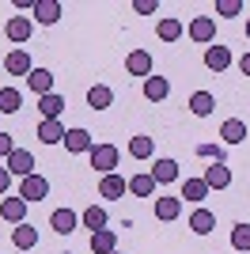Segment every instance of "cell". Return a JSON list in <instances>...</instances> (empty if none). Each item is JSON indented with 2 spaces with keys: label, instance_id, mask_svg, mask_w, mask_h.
Masks as SVG:
<instances>
[{
  "label": "cell",
  "instance_id": "1",
  "mask_svg": "<svg viewBox=\"0 0 250 254\" xmlns=\"http://www.w3.org/2000/svg\"><path fill=\"white\" fill-rule=\"evenodd\" d=\"M87 159H91V167L99 171V175H114L122 152H118V144H95V148L87 152Z\"/></svg>",
  "mask_w": 250,
  "mask_h": 254
},
{
  "label": "cell",
  "instance_id": "2",
  "mask_svg": "<svg viewBox=\"0 0 250 254\" xmlns=\"http://www.w3.org/2000/svg\"><path fill=\"white\" fill-rule=\"evenodd\" d=\"M189 38L201 42V46H212L216 42V19L212 15H193L189 19Z\"/></svg>",
  "mask_w": 250,
  "mask_h": 254
},
{
  "label": "cell",
  "instance_id": "3",
  "mask_svg": "<svg viewBox=\"0 0 250 254\" xmlns=\"http://www.w3.org/2000/svg\"><path fill=\"white\" fill-rule=\"evenodd\" d=\"M4 34H8V42L23 46L34 34V19H31V15H11V19L4 23Z\"/></svg>",
  "mask_w": 250,
  "mask_h": 254
},
{
  "label": "cell",
  "instance_id": "4",
  "mask_svg": "<svg viewBox=\"0 0 250 254\" xmlns=\"http://www.w3.org/2000/svg\"><path fill=\"white\" fill-rule=\"evenodd\" d=\"M125 72H129V76H144V80H148V76L156 72L152 53H148V50H133L129 57H125Z\"/></svg>",
  "mask_w": 250,
  "mask_h": 254
},
{
  "label": "cell",
  "instance_id": "5",
  "mask_svg": "<svg viewBox=\"0 0 250 254\" xmlns=\"http://www.w3.org/2000/svg\"><path fill=\"white\" fill-rule=\"evenodd\" d=\"M4 167L11 171V179H27V175H34V156L27 148H15L8 159H4Z\"/></svg>",
  "mask_w": 250,
  "mask_h": 254
},
{
  "label": "cell",
  "instance_id": "6",
  "mask_svg": "<svg viewBox=\"0 0 250 254\" xmlns=\"http://www.w3.org/2000/svg\"><path fill=\"white\" fill-rule=\"evenodd\" d=\"M46 193H50V182L42 179V175H27V179H19V197H23L27 205H31V201H42Z\"/></svg>",
  "mask_w": 250,
  "mask_h": 254
},
{
  "label": "cell",
  "instance_id": "7",
  "mask_svg": "<svg viewBox=\"0 0 250 254\" xmlns=\"http://www.w3.org/2000/svg\"><path fill=\"white\" fill-rule=\"evenodd\" d=\"M4 72L8 76H31L34 72V61L27 50H11L8 57H4Z\"/></svg>",
  "mask_w": 250,
  "mask_h": 254
},
{
  "label": "cell",
  "instance_id": "8",
  "mask_svg": "<svg viewBox=\"0 0 250 254\" xmlns=\"http://www.w3.org/2000/svg\"><path fill=\"white\" fill-rule=\"evenodd\" d=\"M201 179H205L208 190H228V186H231V167H228V163H208Z\"/></svg>",
  "mask_w": 250,
  "mask_h": 254
},
{
  "label": "cell",
  "instance_id": "9",
  "mask_svg": "<svg viewBox=\"0 0 250 254\" xmlns=\"http://www.w3.org/2000/svg\"><path fill=\"white\" fill-rule=\"evenodd\" d=\"M95 148V140H91V133H87V129H68V133H64V152H72V156H80V152H91Z\"/></svg>",
  "mask_w": 250,
  "mask_h": 254
},
{
  "label": "cell",
  "instance_id": "10",
  "mask_svg": "<svg viewBox=\"0 0 250 254\" xmlns=\"http://www.w3.org/2000/svg\"><path fill=\"white\" fill-rule=\"evenodd\" d=\"M76 224H80V216H76L72 209H53V212H50V228H53L57 235H72Z\"/></svg>",
  "mask_w": 250,
  "mask_h": 254
},
{
  "label": "cell",
  "instance_id": "11",
  "mask_svg": "<svg viewBox=\"0 0 250 254\" xmlns=\"http://www.w3.org/2000/svg\"><path fill=\"white\" fill-rule=\"evenodd\" d=\"M11 243H15V251H34L38 247V228L34 224H15L11 228Z\"/></svg>",
  "mask_w": 250,
  "mask_h": 254
},
{
  "label": "cell",
  "instance_id": "12",
  "mask_svg": "<svg viewBox=\"0 0 250 254\" xmlns=\"http://www.w3.org/2000/svg\"><path fill=\"white\" fill-rule=\"evenodd\" d=\"M0 216L8 224H27V201L23 197H4L0 201Z\"/></svg>",
  "mask_w": 250,
  "mask_h": 254
},
{
  "label": "cell",
  "instance_id": "13",
  "mask_svg": "<svg viewBox=\"0 0 250 254\" xmlns=\"http://www.w3.org/2000/svg\"><path fill=\"white\" fill-rule=\"evenodd\" d=\"M57 19H61V4H57V0H34V23L53 27Z\"/></svg>",
  "mask_w": 250,
  "mask_h": 254
},
{
  "label": "cell",
  "instance_id": "14",
  "mask_svg": "<svg viewBox=\"0 0 250 254\" xmlns=\"http://www.w3.org/2000/svg\"><path fill=\"white\" fill-rule=\"evenodd\" d=\"M228 64H231V50L228 46H208L205 50V68L208 72H224Z\"/></svg>",
  "mask_w": 250,
  "mask_h": 254
},
{
  "label": "cell",
  "instance_id": "15",
  "mask_svg": "<svg viewBox=\"0 0 250 254\" xmlns=\"http://www.w3.org/2000/svg\"><path fill=\"white\" fill-rule=\"evenodd\" d=\"M125 190H129V182L122 175H103V182H99V197H110V201L125 197Z\"/></svg>",
  "mask_w": 250,
  "mask_h": 254
},
{
  "label": "cell",
  "instance_id": "16",
  "mask_svg": "<svg viewBox=\"0 0 250 254\" xmlns=\"http://www.w3.org/2000/svg\"><path fill=\"white\" fill-rule=\"evenodd\" d=\"M167 95H171V84H167V76H156V72H152V76L144 80V99H148V103H163Z\"/></svg>",
  "mask_w": 250,
  "mask_h": 254
},
{
  "label": "cell",
  "instance_id": "17",
  "mask_svg": "<svg viewBox=\"0 0 250 254\" xmlns=\"http://www.w3.org/2000/svg\"><path fill=\"white\" fill-rule=\"evenodd\" d=\"M27 87H31L38 99L42 95H53V72H50V68H34V72L27 76Z\"/></svg>",
  "mask_w": 250,
  "mask_h": 254
},
{
  "label": "cell",
  "instance_id": "18",
  "mask_svg": "<svg viewBox=\"0 0 250 254\" xmlns=\"http://www.w3.org/2000/svg\"><path fill=\"white\" fill-rule=\"evenodd\" d=\"M64 133H68V129L61 126V118H50V122H42V126H38V140H42V144H61Z\"/></svg>",
  "mask_w": 250,
  "mask_h": 254
},
{
  "label": "cell",
  "instance_id": "19",
  "mask_svg": "<svg viewBox=\"0 0 250 254\" xmlns=\"http://www.w3.org/2000/svg\"><path fill=\"white\" fill-rule=\"evenodd\" d=\"M152 179H156V186H167V182H178V163L175 159H156V167L148 171Z\"/></svg>",
  "mask_w": 250,
  "mask_h": 254
},
{
  "label": "cell",
  "instance_id": "20",
  "mask_svg": "<svg viewBox=\"0 0 250 254\" xmlns=\"http://www.w3.org/2000/svg\"><path fill=\"white\" fill-rule=\"evenodd\" d=\"M91 251H95V254H114V251H118V232H114V228L95 232V235H91Z\"/></svg>",
  "mask_w": 250,
  "mask_h": 254
},
{
  "label": "cell",
  "instance_id": "21",
  "mask_svg": "<svg viewBox=\"0 0 250 254\" xmlns=\"http://www.w3.org/2000/svg\"><path fill=\"white\" fill-rule=\"evenodd\" d=\"M220 137H224V144H239V140H247V122H243V118H228V122L220 126Z\"/></svg>",
  "mask_w": 250,
  "mask_h": 254
},
{
  "label": "cell",
  "instance_id": "22",
  "mask_svg": "<svg viewBox=\"0 0 250 254\" xmlns=\"http://www.w3.org/2000/svg\"><path fill=\"white\" fill-rule=\"evenodd\" d=\"M87 106H91V110H110V106H114V91L106 84H95L91 91H87Z\"/></svg>",
  "mask_w": 250,
  "mask_h": 254
},
{
  "label": "cell",
  "instance_id": "23",
  "mask_svg": "<svg viewBox=\"0 0 250 254\" xmlns=\"http://www.w3.org/2000/svg\"><path fill=\"white\" fill-rule=\"evenodd\" d=\"M80 220H83V228H91V235H95V232H103L106 224H110V216H106L103 205H91V209H83Z\"/></svg>",
  "mask_w": 250,
  "mask_h": 254
},
{
  "label": "cell",
  "instance_id": "24",
  "mask_svg": "<svg viewBox=\"0 0 250 254\" xmlns=\"http://www.w3.org/2000/svg\"><path fill=\"white\" fill-rule=\"evenodd\" d=\"M189 228L197 235H208L212 228H216V212L212 209H193V216H189Z\"/></svg>",
  "mask_w": 250,
  "mask_h": 254
},
{
  "label": "cell",
  "instance_id": "25",
  "mask_svg": "<svg viewBox=\"0 0 250 254\" xmlns=\"http://www.w3.org/2000/svg\"><path fill=\"white\" fill-rule=\"evenodd\" d=\"M156 34L163 38V42H178V38H182V19H175V15H163V19L156 23Z\"/></svg>",
  "mask_w": 250,
  "mask_h": 254
},
{
  "label": "cell",
  "instance_id": "26",
  "mask_svg": "<svg viewBox=\"0 0 250 254\" xmlns=\"http://www.w3.org/2000/svg\"><path fill=\"white\" fill-rule=\"evenodd\" d=\"M189 110L197 118H208L212 110H216V99H212V91H193L189 95Z\"/></svg>",
  "mask_w": 250,
  "mask_h": 254
},
{
  "label": "cell",
  "instance_id": "27",
  "mask_svg": "<svg viewBox=\"0 0 250 254\" xmlns=\"http://www.w3.org/2000/svg\"><path fill=\"white\" fill-rule=\"evenodd\" d=\"M208 193H212V190L205 186V179H186V182H182V197H186V201H193V205H201Z\"/></svg>",
  "mask_w": 250,
  "mask_h": 254
},
{
  "label": "cell",
  "instance_id": "28",
  "mask_svg": "<svg viewBox=\"0 0 250 254\" xmlns=\"http://www.w3.org/2000/svg\"><path fill=\"white\" fill-rule=\"evenodd\" d=\"M182 197H156V220H178Z\"/></svg>",
  "mask_w": 250,
  "mask_h": 254
},
{
  "label": "cell",
  "instance_id": "29",
  "mask_svg": "<svg viewBox=\"0 0 250 254\" xmlns=\"http://www.w3.org/2000/svg\"><path fill=\"white\" fill-rule=\"evenodd\" d=\"M38 110H42V122H50V118H61V110H64V99L53 91V95H42L38 99Z\"/></svg>",
  "mask_w": 250,
  "mask_h": 254
},
{
  "label": "cell",
  "instance_id": "30",
  "mask_svg": "<svg viewBox=\"0 0 250 254\" xmlns=\"http://www.w3.org/2000/svg\"><path fill=\"white\" fill-rule=\"evenodd\" d=\"M129 193H133V197H152V193H156V179H152V175H133V179H129Z\"/></svg>",
  "mask_w": 250,
  "mask_h": 254
},
{
  "label": "cell",
  "instance_id": "31",
  "mask_svg": "<svg viewBox=\"0 0 250 254\" xmlns=\"http://www.w3.org/2000/svg\"><path fill=\"white\" fill-rule=\"evenodd\" d=\"M152 152H156V140H152V137H144V133L129 140V156H133V159H148Z\"/></svg>",
  "mask_w": 250,
  "mask_h": 254
},
{
  "label": "cell",
  "instance_id": "32",
  "mask_svg": "<svg viewBox=\"0 0 250 254\" xmlns=\"http://www.w3.org/2000/svg\"><path fill=\"white\" fill-rule=\"evenodd\" d=\"M23 106V95L15 87H0V114H15Z\"/></svg>",
  "mask_w": 250,
  "mask_h": 254
},
{
  "label": "cell",
  "instance_id": "33",
  "mask_svg": "<svg viewBox=\"0 0 250 254\" xmlns=\"http://www.w3.org/2000/svg\"><path fill=\"white\" fill-rule=\"evenodd\" d=\"M231 247L239 254H250V224H235L231 228Z\"/></svg>",
  "mask_w": 250,
  "mask_h": 254
},
{
  "label": "cell",
  "instance_id": "34",
  "mask_svg": "<svg viewBox=\"0 0 250 254\" xmlns=\"http://www.w3.org/2000/svg\"><path fill=\"white\" fill-rule=\"evenodd\" d=\"M216 15H228V19L243 15V0H216Z\"/></svg>",
  "mask_w": 250,
  "mask_h": 254
},
{
  "label": "cell",
  "instance_id": "35",
  "mask_svg": "<svg viewBox=\"0 0 250 254\" xmlns=\"http://www.w3.org/2000/svg\"><path fill=\"white\" fill-rule=\"evenodd\" d=\"M197 156L212 159V163H224V148H216V144H197Z\"/></svg>",
  "mask_w": 250,
  "mask_h": 254
},
{
  "label": "cell",
  "instance_id": "36",
  "mask_svg": "<svg viewBox=\"0 0 250 254\" xmlns=\"http://www.w3.org/2000/svg\"><path fill=\"white\" fill-rule=\"evenodd\" d=\"M133 8L140 11V15H152V11H159V0H136Z\"/></svg>",
  "mask_w": 250,
  "mask_h": 254
},
{
  "label": "cell",
  "instance_id": "37",
  "mask_svg": "<svg viewBox=\"0 0 250 254\" xmlns=\"http://www.w3.org/2000/svg\"><path fill=\"white\" fill-rule=\"evenodd\" d=\"M11 152H15V140H11V133H0V156L8 159Z\"/></svg>",
  "mask_w": 250,
  "mask_h": 254
},
{
  "label": "cell",
  "instance_id": "38",
  "mask_svg": "<svg viewBox=\"0 0 250 254\" xmlns=\"http://www.w3.org/2000/svg\"><path fill=\"white\" fill-rule=\"evenodd\" d=\"M8 186H11V171H8V167H0V197L8 193Z\"/></svg>",
  "mask_w": 250,
  "mask_h": 254
},
{
  "label": "cell",
  "instance_id": "39",
  "mask_svg": "<svg viewBox=\"0 0 250 254\" xmlns=\"http://www.w3.org/2000/svg\"><path fill=\"white\" fill-rule=\"evenodd\" d=\"M239 68H243V76H250V53H243V61H239Z\"/></svg>",
  "mask_w": 250,
  "mask_h": 254
},
{
  "label": "cell",
  "instance_id": "40",
  "mask_svg": "<svg viewBox=\"0 0 250 254\" xmlns=\"http://www.w3.org/2000/svg\"><path fill=\"white\" fill-rule=\"evenodd\" d=\"M247 38H250V19H247Z\"/></svg>",
  "mask_w": 250,
  "mask_h": 254
},
{
  "label": "cell",
  "instance_id": "41",
  "mask_svg": "<svg viewBox=\"0 0 250 254\" xmlns=\"http://www.w3.org/2000/svg\"><path fill=\"white\" fill-rule=\"evenodd\" d=\"M114 254H122V251H114Z\"/></svg>",
  "mask_w": 250,
  "mask_h": 254
},
{
  "label": "cell",
  "instance_id": "42",
  "mask_svg": "<svg viewBox=\"0 0 250 254\" xmlns=\"http://www.w3.org/2000/svg\"><path fill=\"white\" fill-rule=\"evenodd\" d=\"M61 254H68V251H61Z\"/></svg>",
  "mask_w": 250,
  "mask_h": 254
}]
</instances>
